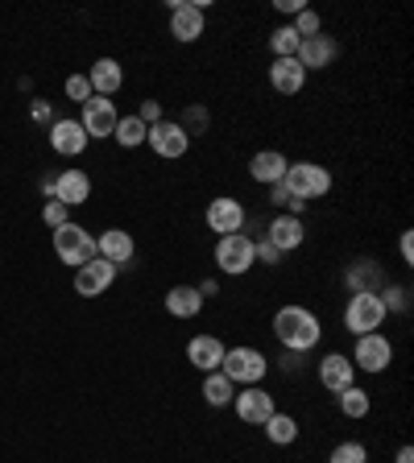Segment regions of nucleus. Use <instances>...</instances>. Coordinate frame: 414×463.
I'll return each instance as SVG.
<instances>
[{"instance_id": "nucleus-36", "label": "nucleus", "mask_w": 414, "mask_h": 463, "mask_svg": "<svg viewBox=\"0 0 414 463\" xmlns=\"http://www.w3.org/2000/svg\"><path fill=\"white\" fill-rule=\"evenodd\" d=\"M67 99H75L80 108L88 104V99H91V83H88V75H71V79H67Z\"/></svg>"}, {"instance_id": "nucleus-12", "label": "nucleus", "mask_w": 414, "mask_h": 463, "mask_svg": "<svg viewBox=\"0 0 414 463\" xmlns=\"http://www.w3.org/2000/svg\"><path fill=\"white\" fill-rule=\"evenodd\" d=\"M245 219H249L245 203H240V199H232V195H220V199H212V203H207V227H212V232H220V236L240 232V227H245Z\"/></svg>"}, {"instance_id": "nucleus-16", "label": "nucleus", "mask_w": 414, "mask_h": 463, "mask_svg": "<svg viewBox=\"0 0 414 463\" xmlns=\"http://www.w3.org/2000/svg\"><path fill=\"white\" fill-rule=\"evenodd\" d=\"M50 199H59L62 208H80V203H88V199H91V178L83 174L80 166L62 170V174L54 178V195H50Z\"/></svg>"}, {"instance_id": "nucleus-5", "label": "nucleus", "mask_w": 414, "mask_h": 463, "mask_svg": "<svg viewBox=\"0 0 414 463\" xmlns=\"http://www.w3.org/2000/svg\"><path fill=\"white\" fill-rule=\"evenodd\" d=\"M253 265H257L253 236H245V232H232V236H220L216 240V269L224 277H245Z\"/></svg>"}, {"instance_id": "nucleus-25", "label": "nucleus", "mask_w": 414, "mask_h": 463, "mask_svg": "<svg viewBox=\"0 0 414 463\" xmlns=\"http://www.w3.org/2000/svg\"><path fill=\"white\" fill-rule=\"evenodd\" d=\"M232 397H237V384L228 381L224 373H207L203 376V402L212 405V410H224V405H232Z\"/></svg>"}, {"instance_id": "nucleus-42", "label": "nucleus", "mask_w": 414, "mask_h": 463, "mask_svg": "<svg viewBox=\"0 0 414 463\" xmlns=\"http://www.w3.org/2000/svg\"><path fill=\"white\" fill-rule=\"evenodd\" d=\"M30 116H33V120H38V125H46V120H50V104H46V99H33V108H30Z\"/></svg>"}, {"instance_id": "nucleus-38", "label": "nucleus", "mask_w": 414, "mask_h": 463, "mask_svg": "<svg viewBox=\"0 0 414 463\" xmlns=\"http://www.w3.org/2000/svg\"><path fill=\"white\" fill-rule=\"evenodd\" d=\"M253 256H257V261H266V265H278V256H282V253H278L269 240H253Z\"/></svg>"}, {"instance_id": "nucleus-34", "label": "nucleus", "mask_w": 414, "mask_h": 463, "mask_svg": "<svg viewBox=\"0 0 414 463\" xmlns=\"http://www.w3.org/2000/svg\"><path fill=\"white\" fill-rule=\"evenodd\" d=\"M377 294H381L385 310H398V315H406V310H410V290H406V286H385V290H377Z\"/></svg>"}, {"instance_id": "nucleus-4", "label": "nucleus", "mask_w": 414, "mask_h": 463, "mask_svg": "<svg viewBox=\"0 0 414 463\" xmlns=\"http://www.w3.org/2000/svg\"><path fill=\"white\" fill-rule=\"evenodd\" d=\"M54 253H59V261L62 265H71V269H80V265H88L91 256H96V236H91L83 224H75V219H67L62 227H54Z\"/></svg>"}, {"instance_id": "nucleus-7", "label": "nucleus", "mask_w": 414, "mask_h": 463, "mask_svg": "<svg viewBox=\"0 0 414 463\" xmlns=\"http://www.w3.org/2000/svg\"><path fill=\"white\" fill-rule=\"evenodd\" d=\"M207 30V0H174L170 5V33L174 42H199Z\"/></svg>"}, {"instance_id": "nucleus-35", "label": "nucleus", "mask_w": 414, "mask_h": 463, "mask_svg": "<svg viewBox=\"0 0 414 463\" xmlns=\"http://www.w3.org/2000/svg\"><path fill=\"white\" fill-rule=\"evenodd\" d=\"M67 211L71 208H62V203H59V199H46V208H42V219H46V227H50V232H54V227H62V224H67Z\"/></svg>"}, {"instance_id": "nucleus-8", "label": "nucleus", "mask_w": 414, "mask_h": 463, "mask_svg": "<svg viewBox=\"0 0 414 463\" xmlns=\"http://www.w3.org/2000/svg\"><path fill=\"white\" fill-rule=\"evenodd\" d=\"M353 360V368H361V373H385V368L394 365V344H390V336H381V331H369V336H356V352L348 356Z\"/></svg>"}, {"instance_id": "nucleus-24", "label": "nucleus", "mask_w": 414, "mask_h": 463, "mask_svg": "<svg viewBox=\"0 0 414 463\" xmlns=\"http://www.w3.org/2000/svg\"><path fill=\"white\" fill-rule=\"evenodd\" d=\"M166 310L174 319H195L203 310V294L195 286H170L166 290Z\"/></svg>"}, {"instance_id": "nucleus-3", "label": "nucleus", "mask_w": 414, "mask_h": 463, "mask_svg": "<svg viewBox=\"0 0 414 463\" xmlns=\"http://www.w3.org/2000/svg\"><path fill=\"white\" fill-rule=\"evenodd\" d=\"M220 373H224L232 384H261V381H266V373H269V360H266V352H261V347L240 344V347H228V352H224Z\"/></svg>"}, {"instance_id": "nucleus-21", "label": "nucleus", "mask_w": 414, "mask_h": 463, "mask_svg": "<svg viewBox=\"0 0 414 463\" xmlns=\"http://www.w3.org/2000/svg\"><path fill=\"white\" fill-rule=\"evenodd\" d=\"M224 352L228 347L220 344L216 336H195L187 344V360H191V368H199V373H220V365H224Z\"/></svg>"}, {"instance_id": "nucleus-6", "label": "nucleus", "mask_w": 414, "mask_h": 463, "mask_svg": "<svg viewBox=\"0 0 414 463\" xmlns=\"http://www.w3.org/2000/svg\"><path fill=\"white\" fill-rule=\"evenodd\" d=\"M282 182H287V187L295 190L303 203H311V199H324L327 190H332V174H327V166H319V162H290Z\"/></svg>"}, {"instance_id": "nucleus-43", "label": "nucleus", "mask_w": 414, "mask_h": 463, "mask_svg": "<svg viewBox=\"0 0 414 463\" xmlns=\"http://www.w3.org/2000/svg\"><path fill=\"white\" fill-rule=\"evenodd\" d=\"M394 463H414V447H398Z\"/></svg>"}, {"instance_id": "nucleus-22", "label": "nucleus", "mask_w": 414, "mask_h": 463, "mask_svg": "<svg viewBox=\"0 0 414 463\" xmlns=\"http://www.w3.org/2000/svg\"><path fill=\"white\" fill-rule=\"evenodd\" d=\"M88 83H91V96H117L120 88H125V67H120L117 59H99V62H91V70H88Z\"/></svg>"}, {"instance_id": "nucleus-10", "label": "nucleus", "mask_w": 414, "mask_h": 463, "mask_svg": "<svg viewBox=\"0 0 414 463\" xmlns=\"http://www.w3.org/2000/svg\"><path fill=\"white\" fill-rule=\"evenodd\" d=\"M146 145L158 153V158H166V162H178L183 153L191 149V137L183 133V125L178 120H158V125H149V133H146Z\"/></svg>"}, {"instance_id": "nucleus-11", "label": "nucleus", "mask_w": 414, "mask_h": 463, "mask_svg": "<svg viewBox=\"0 0 414 463\" xmlns=\"http://www.w3.org/2000/svg\"><path fill=\"white\" fill-rule=\"evenodd\" d=\"M117 120H120V112H117V104H112V99L91 96L88 104H83L80 125H83V133H88V141H104V137H112V133H117Z\"/></svg>"}, {"instance_id": "nucleus-27", "label": "nucleus", "mask_w": 414, "mask_h": 463, "mask_svg": "<svg viewBox=\"0 0 414 463\" xmlns=\"http://www.w3.org/2000/svg\"><path fill=\"white\" fill-rule=\"evenodd\" d=\"M261 431H266V439L274 447H290L298 439V418L295 414H274L266 426H261Z\"/></svg>"}, {"instance_id": "nucleus-30", "label": "nucleus", "mask_w": 414, "mask_h": 463, "mask_svg": "<svg viewBox=\"0 0 414 463\" xmlns=\"http://www.w3.org/2000/svg\"><path fill=\"white\" fill-rule=\"evenodd\" d=\"M298 46H303V38H298L290 25H282V30L269 33V50H274V59H295Z\"/></svg>"}, {"instance_id": "nucleus-37", "label": "nucleus", "mask_w": 414, "mask_h": 463, "mask_svg": "<svg viewBox=\"0 0 414 463\" xmlns=\"http://www.w3.org/2000/svg\"><path fill=\"white\" fill-rule=\"evenodd\" d=\"M137 120H141V125H158V120H166V116H162V104H158V99H141V108H137Z\"/></svg>"}, {"instance_id": "nucleus-39", "label": "nucleus", "mask_w": 414, "mask_h": 463, "mask_svg": "<svg viewBox=\"0 0 414 463\" xmlns=\"http://www.w3.org/2000/svg\"><path fill=\"white\" fill-rule=\"evenodd\" d=\"M303 356H306V352H282V373H287V376H290V373H298Z\"/></svg>"}, {"instance_id": "nucleus-23", "label": "nucleus", "mask_w": 414, "mask_h": 463, "mask_svg": "<svg viewBox=\"0 0 414 463\" xmlns=\"http://www.w3.org/2000/svg\"><path fill=\"white\" fill-rule=\"evenodd\" d=\"M269 83H274L278 96H298L306 83V70L298 67V59H274L269 67Z\"/></svg>"}, {"instance_id": "nucleus-13", "label": "nucleus", "mask_w": 414, "mask_h": 463, "mask_svg": "<svg viewBox=\"0 0 414 463\" xmlns=\"http://www.w3.org/2000/svg\"><path fill=\"white\" fill-rule=\"evenodd\" d=\"M298 67L303 70H327L335 59H340V42L332 38V33H315V38H303V46H298Z\"/></svg>"}, {"instance_id": "nucleus-28", "label": "nucleus", "mask_w": 414, "mask_h": 463, "mask_svg": "<svg viewBox=\"0 0 414 463\" xmlns=\"http://www.w3.org/2000/svg\"><path fill=\"white\" fill-rule=\"evenodd\" d=\"M146 133H149V128L141 125L137 112H133V116H120L117 120V133H112V137H117L120 149H137V145H146Z\"/></svg>"}, {"instance_id": "nucleus-19", "label": "nucleus", "mask_w": 414, "mask_h": 463, "mask_svg": "<svg viewBox=\"0 0 414 463\" xmlns=\"http://www.w3.org/2000/svg\"><path fill=\"white\" fill-rule=\"evenodd\" d=\"M50 149L62 153V158H80L88 149V133H83L80 120H54L50 125Z\"/></svg>"}, {"instance_id": "nucleus-1", "label": "nucleus", "mask_w": 414, "mask_h": 463, "mask_svg": "<svg viewBox=\"0 0 414 463\" xmlns=\"http://www.w3.org/2000/svg\"><path fill=\"white\" fill-rule=\"evenodd\" d=\"M274 336L287 352H311L324 339V323L306 306H282L274 315Z\"/></svg>"}, {"instance_id": "nucleus-40", "label": "nucleus", "mask_w": 414, "mask_h": 463, "mask_svg": "<svg viewBox=\"0 0 414 463\" xmlns=\"http://www.w3.org/2000/svg\"><path fill=\"white\" fill-rule=\"evenodd\" d=\"M398 253H402V261L410 265V261H414V232H402V240H398Z\"/></svg>"}, {"instance_id": "nucleus-18", "label": "nucleus", "mask_w": 414, "mask_h": 463, "mask_svg": "<svg viewBox=\"0 0 414 463\" xmlns=\"http://www.w3.org/2000/svg\"><path fill=\"white\" fill-rule=\"evenodd\" d=\"M96 256H104L108 265L120 269L137 256V245H133V236H128L125 227H108V232H99V240H96Z\"/></svg>"}, {"instance_id": "nucleus-31", "label": "nucleus", "mask_w": 414, "mask_h": 463, "mask_svg": "<svg viewBox=\"0 0 414 463\" xmlns=\"http://www.w3.org/2000/svg\"><path fill=\"white\" fill-rule=\"evenodd\" d=\"M327 463H369V447L356 443V439H348V443H335L332 455H327Z\"/></svg>"}, {"instance_id": "nucleus-41", "label": "nucleus", "mask_w": 414, "mask_h": 463, "mask_svg": "<svg viewBox=\"0 0 414 463\" xmlns=\"http://www.w3.org/2000/svg\"><path fill=\"white\" fill-rule=\"evenodd\" d=\"M303 9H306L303 0H278V13H287V17H298Z\"/></svg>"}, {"instance_id": "nucleus-26", "label": "nucleus", "mask_w": 414, "mask_h": 463, "mask_svg": "<svg viewBox=\"0 0 414 463\" xmlns=\"http://www.w3.org/2000/svg\"><path fill=\"white\" fill-rule=\"evenodd\" d=\"M335 402H340V414L344 418H369V410H373V397L365 394V389H356V384H348V389H340L335 394Z\"/></svg>"}, {"instance_id": "nucleus-15", "label": "nucleus", "mask_w": 414, "mask_h": 463, "mask_svg": "<svg viewBox=\"0 0 414 463\" xmlns=\"http://www.w3.org/2000/svg\"><path fill=\"white\" fill-rule=\"evenodd\" d=\"M315 376H319V384H324L327 394H340V389L356 384V368H353V360H348L344 352H327L324 360L315 365Z\"/></svg>"}, {"instance_id": "nucleus-33", "label": "nucleus", "mask_w": 414, "mask_h": 463, "mask_svg": "<svg viewBox=\"0 0 414 463\" xmlns=\"http://www.w3.org/2000/svg\"><path fill=\"white\" fill-rule=\"evenodd\" d=\"M178 125H183V133H187V137L207 133V108H203V104H191V108L183 112V120H178Z\"/></svg>"}, {"instance_id": "nucleus-32", "label": "nucleus", "mask_w": 414, "mask_h": 463, "mask_svg": "<svg viewBox=\"0 0 414 463\" xmlns=\"http://www.w3.org/2000/svg\"><path fill=\"white\" fill-rule=\"evenodd\" d=\"M290 30H295L298 38H315V33H324V17H319L315 9H303L295 21H290Z\"/></svg>"}, {"instance_id": "nucleus-29", "label": "nucleus", "mask_w": 414, "mask_h": 463, "mask_svg": "<svg viewBox=\"0 0 414 463\" xmlns=\"http://www.w3.org/2000/svg\"><path fill=\"white\" fill-rule=\"evenodd\" d=\"M269 203H274L282 216H298V219H303V211H306V203L287 187V182H274V187H269Z\"/></svg>"}, {"instance_id": "nucleus-20", "label": "nucleus", "mask_w": 414, "mask_h": 463, "mask_svg": "<svg viewBox=\"0 0 414 463\" xmlns=\"http://www.w3.org/2000/svg\"><path fill=\"white\" fill-rule=\"evenodd\" d=\"M266 240L278 248V253H295V248H303V240H306V224L298 216H278L274 224L266 227Z\"/></svg>"}, {"instance_id": "nucleus-14", "label": "nucleus", "mask_w": 414, "mask_h": 463, "mask_svg": "<svg viewBox=\"0 0 414 463\" xmlns=\"http://www.w3.org/2000/svg\"><path fill=\"white\" fill-rule=\"evenodd\" d=\"M112 282H117V265H108L104 256H91L88 265L75 269V290H80L83 298H99Z\"/></svg>"}, {"instance_id": "nucleus-9", "label": "nucleus", "mask_w": 414, "mask_h": 463, "mask_svg": "<svg viewBox=\"0 0 414 463\" xmlns=\"http://www.w3.org/2000/svg\"><path fill=\"white\" fill-rule=\"evenodd\" d=\"M232 410H237V418L245 426H266L269 418L278 414L274 394H269V389H261V384H245V389L232 397Z\"/></svg>"}, {"instance_id": "nucleus-17", "label": "nucleus", "mask_w": 414, "mask_h": 463, "mask_svg": "<svg viewBox=\"0 0 414 463\" xmlns=\"http://www.w3.org/2000/svg\"><path fill=\"white\" fill-rule=\"evenodd\" d=\"M287 166H290V158L282 149H257L253 162H249V178L261 182V187H274V182L287 178Z\"/></svg>"}, {"instance_id": "nucleus-2", "label": "nucleus", "mask_w": 414, "mask_h": 463, "mask_svg": "<svg viewBox=\"0 0 414 463\" xmlns=\"http://www.w3.org/2000/svg\"><path fill=\"white\" fill-rule=\"evenodd\" d=\"M385 319H390V310H385V302H381L377 290H356V294H348V306H344V331L348 336L381 331Z\"/></svg>"}]
</instances>
